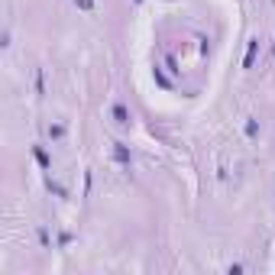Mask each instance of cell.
<instances>
[{"instance_id":"8","label":"cell","mask_w":275,"mask_h":275,"mask_svg":"<svg viewBox=\"0 0 275 275\" xmlns=\"http://www.w3.org/2000/svg\"><path fill=\"white\" fill-rule=\"evenodd\" d=\"M136 4H140V0H136Z\"/></svg>"},{"instance_id":"7","label":"cell","mask_w":275,"mask_h":275,"mask_svg":"<svg viewBox=\"0 0 275 275\" xmlns=\"http://www.w3.org/2000/svg\"><path fill=\"white\" fill-rule=\"evenodd\" d=\"M74 6H81V10H91L94 0H74Z\"/></svg>"},{"instance_id":"6","label":"cell","mask_w":275,"mask_h":275,"mask_svg":"<svg viewBox=\"0 0 275 275\" xmlns=\"http://www.w3.org/2000/svg\"><path fill=\"white\" fill-rule=\"evenodd\" d=\"M49 136H55V140H58V136H65V126H49Z\"/></svg>"},{"instance_id":"1","label":"cell","mask_w":275,"mask_h":275,"mask_svg":"<svg viewBox=\"0 0 275 275\" xmlns=\"http://www.w3.org/2000/svg\"><path fill=\"white\" fill-rule=\"evenodd\" d=\"M256 55H259V39H250V49H246L243 68H252V65H256Z\"/></svg>"},{"instance_id":"3","label":"cell","mask_w":275,"mask_h":275,"mask_svg":"<svg viewBox=\"0 0 275 275\" xmlns=\"http://www.w3.org/2000/svg\"><path fill=\"white\" fill-rule=\"evenodd\" d=\"M114 120H116V123H120V126H126V123H130V120H133V116H130V110H126V107H123V104H114Z\"/></svg>"},{"instance_id":"4","label":"cell","mask_w":275,"mask_h":275,"mask_svg":"<svg viewBox=\"0 0 275 275\" xmlns=\"http://www.w3.org/2000/svg\"><path fill=\"white\" fill-rule=\"evenodd\" d=\"M32 156H36V162L42 165V168H49V165H52V162H49V156H46L42 149H32Z\"/></svg>"},{"instance_id":"2","label":"cell","mask_w":275,"mask_h":275,"mask_svg":"<svg viewBox=\"0 0 275 275\" xmlns=\"http://www.w3.org/2000/svg\"><path fill=\"white\" fill-rule=\"evenodd\" d=\"M114 159L120 162V165H130V159H133V156H130V149L123 146V142H114Z\"/></svg>"},{"instance_id":"5","label":"cell","mask_w":275,"mask_h":275,"mask_svg":"<svg viewBox=\"0 0 275 275\" xmlns=\"http://www.w3.org/2000/svg\"><path fill=\"white\" fill-rule=\"evenodd\" d=\"M256 133H259V123L250 120V123H246V136H256Z\"/></svg>"}]
</instances>
